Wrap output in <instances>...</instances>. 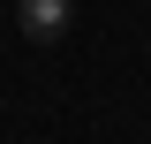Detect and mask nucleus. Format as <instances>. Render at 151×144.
I'll use <instances>...</instances> for the list:
<instances>
[{"mask_svg":"<svg viewBox=\"0 0 151 144\" xmlns=\"http://www.w3.org/2000/svg\"><path fill=\"white\" fill-rule=\"evenodd\" d=\"M15 23H23L30 46H60L68 23H76V0H15Z\"/></svg>","mask_w":151,"mask_h":144,"instance_id":"nucleus-1","label":"nucleus"}]
</instances>
